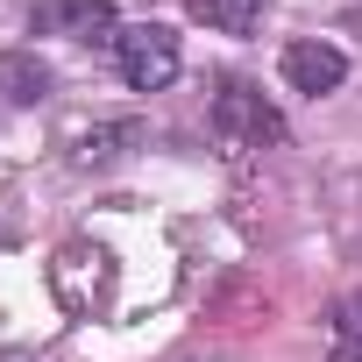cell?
I'll list each match as a JSON object with an SVG mask.
<instances>
[{"label":"cell","instance_id":"1","mask_svg":"<svg viewBox=\"0 0 362 362\" xmlns=\"http://www.w3.org/2000/svg\"><path fill=\"white\" fill-rule=\"evenodd\" d=\"M43 277H50V298H57L71 320H93V313H107V298H114V256H107L100 242H64Z\"/></svg>","mask_w":362,"mask_h":362},{"label":"cell","instance_id":"2","mask_svg":"<svg viewBox=\"0 0 362 362\" xmlns=\"http://www.w3.org/2000/svg\"><path fill=\"white\" fill-rule=\"evenodd\" d=\"M214 128H221L228 149H270V142H284V114L256 86H221L214 93Z\"/></svg>","mask_w":362,"mask_h":362},{"label":"cell","instance_id":"3","mask_svg":"<svg viewBox=\"0 0 362 362\" xmlns=\"http://www.w3.org/2000/svg\"><path fill=\"white\" fill-rule=\"evenodd\" d=\"M114 57H121V78L135 86V93H163L170 78H177V36L163 29V22H142V29H121V43H114Z\"/></svg>","mask_w":362,"mask_h":362},{"label":"cell","instance_id":"4","mask_svg":"<svg viewBox=\"0 0 362 362\" xmlns=\"http://www.w3.org/2000/svg\"><path fill=\"white\" fill-rule=\"evenodd\" d=\"M341 78H348V57H341L334 43H313V36H305V43L284 50V86H291V93H313V100H320V93H334Z\"/></svg>","mask_w":362,"mask_h":362},{"label":"cell","instance_id":"5","mask_svg":"<svg viewBox=\"0 0 362 362\" xmlns=\"http://www.w3.org/2000/svg\"><path fill=\"white\" fill-rule=\"evenodd\" d=\"M142 142V121L135 114H121V121H93L78 142H71V163H86V170H100V163H114V156H128Z\"/></svg>","mask_w":362,"mask_h":362},{"label":"cell","instance_id":"6","mask_svg":"<svg viewBox=\"0 0 362 362\" xmlns=\"http://www.w3.org/2000/svg\"><path fill=\"white\" fill-rule=\"evenodd\" d=\"M50 93V64L36 50H0V107H36Z\"/></svg>","mask_w":362,"mask_h":362},{"label":"cell","instance_id":"7","mask_svg":"<svg viewBox=\"0 0 362 362\" xmlns=\"http://www.w3.org/2000/svg\"><path fill=\"white\" fill-rule=\"evenodd\" d=\"M270 0H192V22H206L214 36H249L263 22Z\"/></svg>","mask_w":362,"mask_h":362},{"label":"cell","instance_id":"8","mask_svg":"<svg viewBox=\"0 0 362 362\" xmlns=\"http://www.w3.org/2000/svg\"><path fill=\"white\" fill-rule=\"evenodd\" d=\"M64 36H78V43H93V50H114V43H121V29H114V0H78Z\"/></svg>","mask_w":362,"mask_h":362},{"label":"cell","instance_id":"9","mask_svg":"<svg viewBox=\"0 0 362 362\" xmlns=\"http://www.w3.org/2000/svg\"><path fill=\"white\" fill-rule=\"evenodd\" d=\"M71 8H78V0H36V8H29V29H36V36H57V29H71Z\"/></svg>","mask_w":362,"mask_h":362},{"label":"cell","instance_id":"10","mask_svg":"<svg viewBox=\"0 0 362 362\" xmlns=\"http://www.w3.org/2000/svg\"><path fill=\"white\" fill-rule=\"evenodd\" d=\"M334 362H362V334H341L334 341Z\"/></svg>","mask_w":362,"mask_h":362},{"label":"cell","instance_id":"11","mask_svg":"<svg viewBox=\"0 0 362 362\" xmlns=\"http://www.w3.org/2000/svg\"><path fill=\"white\" fill-rule=\"evenodd\" d=\"M0 362H29V355H15V348H0Z\"/></svg>","mask_w":362,"mask_h":362}]
</instances>
